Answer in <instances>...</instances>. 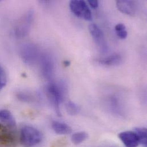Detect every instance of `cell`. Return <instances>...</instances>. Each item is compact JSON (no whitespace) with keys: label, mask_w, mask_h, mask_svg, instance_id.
<instances>
[{"label":"cell","mask_w":147,"mask_h":147,"mask_svg":"<svg viewBox=\"0 0 147 147\" xmlns=\"http://www.w3.org/2000/svg\"><path fill=\"white\" fill-rule=\"evenodd\" d=\"M52 127L55 132L59 135H68L72 132V128L68 125L60 121H53Z\"/></svg>","instance_id":"obj_11"},{"label":"cell","mask_w":147,"mask_h":147,"mask_svg":"<svg viewBox=\"0 0 147 147\" xmlns=\"http://www.w3.org/2000/svg\"><path fill=\"white\" fill-rule=\"evenodd\" d=\"M88 135L85 132H78L72 136V142L75 145H78L88 139Z\"/></svg>","instance_id":"obj_15"},{"label":"cell","mask_w":147,"mask_h":147,"mask_svg":"<svg viewBox=\"0 0 147 147\" xmlns=\"http://www.w3.org/2000/svg\"><path fill=\"white\" fill-rule=\"evenodd\" d=\"M33 10H28L17 21L14 28V35L18 39L25 37L29 33L33 21Z\"/></svg>","instance_id":"obj_2"},{"label":"cell","mask_w":147,"mask_h":147,"mask_svg":"<svg viewBox=\"0 0 147 147\" xmlns=\"http://www.w3.org/2000/svg\"><path fill=\"white\" fill-rule=\"evenodd\" d=\"M42 139L41 133L31 126H25L20 132V142L26 147H34L39 144Z\"/></svg>","instance_id":"obj_3"},{"label":"cell","mask_w":147,"mask_h":147,"mask_svg":"<svg viewBox=\"0 0 147 147\" xmlns=\"http://www.w3.org/2000/svg\"><path fill=\"white\" fill-rule=\"evenodd\" d=\"M89 30L99 51L102 53H106L108 52V47L102 30L94 24L89 25Z\"/></svg>","instance_id":"obj_6"},{"label":"cell","mask_w":147,"mask_h":147,"mask_svg":"<svg viewBox=\"0 0 147 147\" xmlns=\"http://www.w3.org/2000/svg\"><path fill=\"white\" fill-rule=\"evenodd\" d=\"M123 58L119 53H114L112 55L104 58L97 60V62L105 66H114L119 65L122 63Z\"/></svg>","instance_id":"obj_10"},{"label":"cell","mask_w":147,"mask_h":147,"mask_svg":"<svg viewBox=\"0 0 147 147\" xmlns=\"http://www.w3.org/2000/svg\"><path fill=\"white\" fill-rule=\"evenodd\" d=\"M23 61L28 65H33L39 61L41 56L39 48L33 44H27L24 45L20 51Z\"/></svg>","instance_id":"obj_4"},{"label":"cell","mask_w":147,"mask_h":147,"mask_svg":"<svg viewBox=\"0 0 147 147\" xmlns=\"http://www.w3.org/2000/svg\"><path fill=\"white\" fill-rule=\"evenodd\" d=\"M7 82V76L3 69L0 66V91L5 87Z\"/></svg>","instance_id":"obj_18"},{"label":"cell","mask_w":147,"mask_h":147,"mask_svg":"<svg viewBox=\"0 0 147 147\" xmlns=\"http://www.w3.org/2000/svg\"><path fill=\"white\" fill-rule=\"evenodd\" d=\"M0 120L7 124L11 129H16V125L14 119L9 111L0 110Z\"/></svg>","instance_id":"obj_12"},{"label":"cell","mask_w":147,"mask_h":147,"mask_svg":"<svg viewBox=\"0 0 147 147\" xmlns=\"http://www.w3.org/2000/svg\"><path fill=\"white\" fill-rule=\"evenodd\" d=\"M116 6L119 10L125 14L134 16L136 14L137 7L134 1L127 0L117 1Z\"/></svg>","instance_id":"obj_9"},{"label":"cell","mask_w":147,"mask_h":147,"mask_svg":"<svg viewBox=\"0 0 147 147\" xmlns=\"http://www.w3.org/2000/svg\"><path fill=\"white\" fill-rule=\"evenodd\" d=\"M17 97L21 101L25 102H33L35 101V96L29 92H19L17 94Z\"/></svg>","instance_id":"obj_17"},{"label":"cell","mask_w":147,"mask_h":147,"mask_svg":"<svg viewBox=\"0 0 147 147\" xmlns=\"http://www.w3.org/2000/svg\"><path fill=\"white\" fill-rule=\"evenodd\" d=\"M116 33H117V36L121 39H125L128 36V32L126 30L116 32Z\"/></svg>","instance_id":"obj_19"},{"label":"cell","mask_w":147,"mask_h":147,"mask_svg":"<svg viewBox=\"0 0 147 147\" xmlns=\"http://www.w3.org/2000/svg\"><path fill=\"white\" fill-rule=\"evenodd\" d=\"M124 30H126V27H125V25L123 24H121V23L118 24L115 26V30L116 32H120V31Z\"/></svg>","instance_id":"obj_20"},{"label":"cell","mask_w":147,"mask_h":147,"mask_svg":"<svg viewBox=\"0 0 147 147\" xmlns=\"http://www.w3.org/2000/svg\"><path fill=\"white\" fill-rule=\"evenodd\" d=\"M65 107L68 114L72 116L77 115L80 111V107L72 101H68L66 104Z\"/></svg>","instance_id":"obj_16"},{"label":"cell","mask_w":147,"mask_h":147,"mask_svg":"<svg viewBox=\"0 0 147 147\" xmlns=\"http://www.w3.org/2000/svg\"><path fill=\"white\" fill-rule=\"evenodd\" d=\"M71 11L78 17L87 21L92 20V15L90 9L84 1L74 0L69 3Z\"/></svg>","instance_id":"obj_5"},{"label":"cell","mask_w":147,"mask_h":147,"mask_svg":"<svg viewBox=\"0 0 147 147\" xmlns=\"http://www.w3.org/2000/svg\"><path fill=\"white\" fill-rule=\"evenodd\" d=\"M38 62L43 77L48 80H51L55 72V63L52 56L48 53H42Z\"/></svg>","instance_id":"obj_7"},{"label":"cell","mask_w":147,"mask_h":147,"mask_svg":"<svg viewBox=\"0 0 147 147\" xmlns=\"http://www.w3.org/2000/svg\"><path fill=\"white\" fill-rule=\"evenodd\" d=\"M135 132L138 135L139 142L144 147L147 146V131L146 128L138 127L135 128Z\"/></svg>","instance_id":"obj_14"},{"label":"cell","mask_w":147,"mask_h":147,"mask_svg":"<svg viewBox=\"0 0 147 147\" xmlns=\"http://www.w3.org/2000/svg\"><path fill=\"white\" fill-rule=\"evenodd\" d=\"M108 105L109 108L115 113L121 114L122 110L120 100L115 96H110L107 99Z\"/></svg>","instance_id":"obj_13"},{"label":"cell","mask_w":147,"mask_h":147,"mask_svg":"<svg viewBox=\"0 0 147 147\" xmlns=\"http://www.w3.org/2000/svg\"><path fill=\"white\" fill-rule=\"evenodd\" d=\"M119 138L126 147H137L140 143L139 138L135 132H121L119 135Z\"/></svg>","instance_id":"obj_8"},{"label":"cell","mask_w":147,"mask_h":147,"mask_svg":"<svg viewBox=\"0 0 147 147\" xmlns=\"http://www.w3.org/2000/svg\"><path fill=\"white\" fill-rule=\"evenodd\" d=\"M64 65H65V67H68V66H69L70 65V64H71V62L70 61H65L64 62Z\"/></svg>","instance_id":"obj_22"},{"label":"cell","mask_w":147,"mask_h":147,"mask_svg":"<svg viewBox=\"0 0 147 147\" xmlns=\"http://www.w3.org/2000/svg\"><path fill=\"white\" fill-rule=\"evenodd\" d=\"M88 3L90 5V6L92 8L96 9L98 6V1H96V0H89L88 1Z\"/></svg>","instance_id":"obj_21"},{"label":"cell","mask_w":147,"mask_h":147,"mask_svg":"<svg viewBox=\"0 0 147 147\" xmlns=\"http://www.w3.org/2000/svg\"><path fill=\"white\" fill-rule=\"evenodd\" d=\"M47 93L48 99L53 106L57 114L60 116V107L64 100L65 94L64 86L60 83L51 82L47 86Z\"/></svg>","instance_id":"obj_1"}]
</instances>
